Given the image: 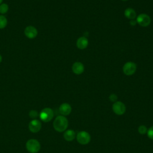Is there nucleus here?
<instances>
[{
  "label": "nucleus",
  "instance_id": "nucleus-1",
  "mask_svg": "<svg viewBox=\"0 0 153 153\" xmlns=\"http://www.w3.org/2000/svg\"><path fill=\"white\" fill-rule=\"evenodd\" d=\"M53 128L58 132L65 131L68 127V120L63 115L57 116L53 121Z\"/></svg>",
  "mask_w": 153,
  "mask_h": 153
},
{
  "label": "nucleus",
  "instance_id": "nucleus-2",
  "mask_svg": "<svg viewBox=\"0 0 153 153\" xmlns=\"http://www.w3.org/2000/svg\"><path fill=\"white\" fill-rule=\"evenodd\" d=\"M26 148L30 153H37L41 149V145L39 141L36 139H30L27 141Z\"/></svg>",
  "mask_w": 153,
  "mask_h": 153
},
{
  "label": "nucleus",
  "instance_id": "nucleus-3",
  "mask_svg": "<svg viewBox=\"0 0 153 153\" xmlns=\"http://www.w3.org/2000/svg\"><path fill=\"white\" fill-rule=\"evenodd\" d=\"M39 116L42 121L47 123L53 119L54 117V112L50 108H45L41 110Z\"/></svg>",
  "mask_w": 153,
  "mask_h": 153
},
{
  "label": "nucleus",
  "instance_id": "nucleus-4",
  "mask_svg": "<svg viewBox=\"0 0 153 153\" xmlns=\"http://www.w3.org/2000/svg\"><path fill=\"white\" fill-rule=\"evenodd\" d=\"M137 69V65L133 62H127L123 65V71L127 76L133 75Z\"/></svg>",
  "mask_w": 153,
  "mask_h": 153
},
{
  "label": "nucleus",
  "instance_id": "nucleus-5",
  "mask_svg": "<svg viewBox=\"0 0 153 153\" xmlns=\"http://www.w3.org/2000/svg\"><path fill=\"white\" fill-rule=\"evenodd\" d=\"M76 140L81 145H87L91 140L90 134L85 131H79L76 134Z\"/></svg>",
  "mask_w": 153,
  "mask_h": 153
},
{
  "label": "nucleus",
  "instance_id": "nucleus-6",
  "mask_svg": "<svg viewBox=\"0 0 153 153\" xmlns=\"http://www.w3.org/2000/svg\"><path fill=\"white\" fill-rule=\"evenodd\" d=\"M136 21L137 23L140 26L147 27L151 24V19L148 14L142 13L136 17Z\"/></svg>",
  "mask_w": 153,
  "mask_h": 153
},
{
  "label": "nucleus",
  "instance_id": "nucleus-7",
  "mask_svg": "<svg viewBox=\"0 0 153 153\" xmlns=\"http://www.w3.org/2000/svg\"><path fill=\"white\" fill-rule=\"evenodd\" d=\"M112 109L113 112L118 115H123L126 111V105L121 101L115 102L112 105Z\"/></svg>",
  "mask_w": 153,
  "mask_h": 153
},
{
  "label": "nucleus",
  "instance_id": "nucleus-8",
  "mask_svg": "<svg viewBox=\"0 0 153 153\" xmlns=\"http://www.w3.org/2000/svg\"><path fill=\"white\" fill-rule=\"evenodd\" d=\"M28 127L31 132L35 133L40 131L42 127V124L39 120L37 119H34L30 121L28 125Z\"/></svg>",
  "mask_w": 153,
  "mask_h": 153
},
{
  "label": "nucleus",
  "instance_id": "nucleus-9",
  "mask_svg": "<svg viewBox=\"0 0 153 153\" xmlns=\"http://www.w3.org/2000/svg\"><path fill=\"white\" fill-rule=\"evenodd\" d=\"M24 33L27 38L33 39L36 37L38 35V30L35 27L33 26H28L25 27Z\"/></svg>",
  "mask_w": 153,
  "mask_h": 153
},
{
  "label": "nucleus",
  "instance_id": "nucleus-10",
  "mask_svg": "<svg viewBox=\"0 0 153 153\" xmlns=\"http://www.w3.org/2000/svg\"><path fill=\"white\" fill-rule=\"evenodd\" d=\"M72 72L76 75H81L84 71V66L80 62H76L72 66Z\"/></svg>",
  "mask_w": 153,
  "mask_h": 153
},
{
  "label": "nucleus",
  "instance_id": "nucleus-11",
  "mask_svg": "<svg viewBox=\"0 0 153 153\" xmlns=\"http://www.w3.org/2000/svg\"><path fill=\"white\" fill-rule=\"evenodd\" d=\"M59 110L62 115L67 116L71 114L72 111V108L69 103H63L60 105Z\"/></svg>",
  "mask_w": 153,
  "mask_h": 153
},
{
  "label": "nucleus",
  "instance_id": "nucleus-12",
  "mask_svg": "<svg viewBox=\"0 0 153 153\" xmlns=\"http://www.w3.org/2000/svg\"><path fill=\"white\" fill-rule=\"evenodd\" d=\"M76 45L78 48L80 50H84L87 47L88 45V40L87 38L84 36H81L77 39Z\"/></svg>",
  "mask_w": 153,
  "mask_h": 153
},
{
  "label": "nucleus",
  "instance_id": "nucleus-13",
  "mask_svg": "<svg viewBox=\"0 0 153 153\" xmlns=\"http://www.w3.org/2000/svg\"><path fill=\"white\" fill-rule=\"evenodd\" d=\"M124 16L125 17L130 20H134L136 17V12L132 8H127L124 10Z\"/></svg>",
  "mask_w": 153,
  "mask_h": 153
},
{
  "label": "nucleus",
  "instance_id": "nucleus-14",
  "mask_svg": "<svg viewBox=\"0 0 153 153\" xmlns=\"http://www.w3.org/2000/svg\"><path fill=\"white\" fill-rule=\"evenodd\" d=\"M63 137L66 141H72L75 137V132L74 131V130L71 129L65 130L63 134Z\"/></svg>",
  "mask_w": 153,
  "mask_h": 153
},
{
  "label": "nucleus",
  "instance_id": "nucleus-15",
  "mask_svg": "<svg viewBox=\"0 0 153 153\" xmlns=\"http://www.w3.org/2000/svg\"><path fill=\"white\" fill-rule=\"evenodd\" d=\"M7 19L3 15H0V29H2L7 26Z\"/></svg>",
  "mask_w": 153,
  "mask_h": 153
},
{
  "label": "nucleus",
  "instance_id": "nucleus-16",
  "mask_svg": "<svg viewBox=\"0 0 153 153\" xmlns=\"http://www.w3.org/2000/svg\"><path fill=\"white\" fill-rule=\"evenodd\" d=\"M9 10L8 5L5 3H2L0 5V14H6Z\"/></svg>",
  "mask_w": 153,
  "mask_h": 153
},
{
  "label": "nucleus",
  "instance_id": "nucleus-17",
  "mask_svg": "<svg viewBox=\"0 0 153 153\" xmlns=\"http://www.w3.org/2000/svg\"><path fill=\"white\" fill-rule=\"evenodd\" d=\"M138 132L139 133V134H145L147 133V127L145 126V125H140L138 127Z\"/></svg>",
  "mask_w": 153,
  "mask_h": 153
},
{
  "label": "nucleus",
  "instance_id": "nucleus-18",
  "mask_svg": "<svg viewBox=\"0 0 153 153\" xmlns=\"http://www.w3.org/2000/svg\"><path fill=\"white\" fill-rule=\"evenodd\" d=\"M29 117L32 118V119H35L36 117H38L39 116V114L38 112L36 111V110H31L29 112Z\"/></svg>",
  "mask_w": 153,
  "mask_h": 153
},
{
  "label": "nucleus",
  "instance_id": "nucleus-19",
  "mask_svg": "<svg viewBox=\"0 0 153 153\" xmlns=\"http://www.w3.org/2000/svg\"><path fill=\"white\" fill-rule=\"evenodd\" d=\"M147 136L148 137L151 139L153 140V126L149 127L147 130Z\"/></svg>",
  "mask_w": 153,
  "mask_h": 153
},
{
  "label": "nucleus",
  "instance_id": "nucleus-20",
  "mask_svg": "<svg viewBox=\"0 0 153 153\" xmlns=\"http://www.w3.org/2000/svg\"><path fill=\"white\" fill-rule=\"evenodd\" d=\"M117 99H118V97H117V96L115 94H114V93H112V94H111L110 95H109V99L110 100V101H111V102H116V101H117Z\"/></svg>",
  "mask_w": 153,
  "mask_h": 153
},
{
  "label": "nucleus",
  "instance_id": "nucleus-21",
  "mask_svg": "<svg viewBox=\"0 0 153 153\" xmlns=\"http://www.w3.org/2000/svg\"><path fill=\"white\" fill-rule=\"evenodd\" d=\"M136 23H137V22H136V21L134 20H131L130 22V25H131V26H135Z\"/></svg>",
  "mask_w": 153,
  "mask_h": 153
},
{
  "label": "nucleus",
  "instance_id": "nucleus-22",
  "mask_svg": "<svg viewBox=\"0 0 153 153\" xmlns=\"http://www.w3.org/2000/svg\"><path fill=\"white\" fill-rule=\"evenodd\" d=\"M2 57L1 55L0 54V63L2 62Z\"/></svg>",
  "mask_w": 153,
  "mask_h": 153
},
{
  "label": "nucleus",
  "instance_id": "nucleus-23",
  "mask_svg": "<svg viewBox=\"0 0 153 153\" xmlns=\"http://www.w3.org/2000/svg\"><path fill=\"white\" fill-rule=\"evenodd\" d=\"M2 1H3V0H0V5L2 3Z\"/></svg>",
  "mask_w": 153,
  "mask_h": 153
},
{
  "label": "nucleus",
  "instance_id": "nucleus-24",
  "mask_svg": "<svg viewBox=\"0 0 153 153\" xmlns=\"http://www.w3.org/2000/svg\"><path fill=\"white\" fill-rule=\"evenodd\" d=\"M121 1H128V0H121Z\"/></svg>",
  "mask_w": 153,
  "mask_h": 153
}]
</instances>
